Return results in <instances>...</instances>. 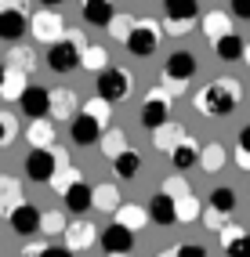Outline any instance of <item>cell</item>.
<instances>
[{"label":"cell","instance_id":"cell-1","mask_svg":"<svg viewBox=\"0 0 250 257\" xmlns=\"http://www.w3.org/2000/svg\"><path fill=\"white\" fill-rule=\"evenodd\" d=\"M239 83H232V80H218V83H210V87L203 91H196L192 98V105L196 112H203V116H228L232 109L239 105Z\"/></svg>","mask_w":250,"mask_h":257},{"label":"cell","instance_id":"cell-2","mask_svg":"<svg viewBox=\"0 0 250 257\" xmlns=\"http://www.w3.org/2000/svg\"><path fill=\"white\" fill-rule=\"evenodd\" d=\"M127 94H131V76H127V69H112V65H105V69L98 73V101L116 105V101H123Z\"/></svg>","mask_w":250,"mask_h":257},{"label":"cell","instance_id":"cell-3","mask_svg":"<svg viewBox=\"0 0 250 257\" xmlns=\"http://www.w3.org/2000/svg\"><path fill=\"white\" fill-rule=\"evenodd\" d=\"M123 47H127L135 58H149V55L160 47V29H156V22H138V26H131V33L123 37Z\"/></svg>","mask_w":250,"mask_h":257},{"label":"cell","instance_id":"cell-4","mask_svg":"<svg viewBox=\"0 0 250 257\" xmlns=\"http://www.w3.org/2000/svg\"><path fill=\"white\" fill-rule=\"evenodd\" d=\"M80 37H69V40H55L47 47V69L55 73H73L80 69Z\"/></svg>","mask_w":250,"mask_h":257},{"label":"cell","instance_id":"cell-5","mask_svg":"<svg viewBox=\"0 0 250 257\" xmlns=\"http://www.w3.org/2000/svg\"><path fill=\"white\" fill-rule=\"evenodd\" d=\"M58 170V152L51 149H29L26 156V174L33 181H51V174Z\"/></svg>","mask_w":250,"mask_h":257},{"label":"cell","instance_id":"cell-6","mask_svg":"<svg viewBox=\"0 0 250 257\" xmlns=\"http://www.w3.org/2000/svg\"><path fill=\"white\" fill-rule=\"evenodd\" d=\"M98 246H102L105 253H131V250H135V232L112 221L109 228L98 232Z\"/></svg>","mask_w":250,"mask_h":257},{"label":"cell","instance_id":"cell-7","mask_svg":"<svg viewBox=\"0 0 250 257\" xmlns=\"http://www.w3.org/2000/svg\"><path fill=\"white\" fill-rule=\"evenodd\" d=\"M19 105L29 119H44L47 116V105H51V91L40 87V83H26V91L19 94Z\"/></svg>","mask_w":250,"mask_h":257},{"label":"cell","instance_id":"cell-8","mask_svg":"<svg viewBox=\"0 0 250 257\" xmlns=\"http://www.w3.org/2000/svg\"><path fill=\"white\" fill-rule=\"evenodd\" d=\"M167 116H171V105H167V94H163V91H153V94L145 98L142 112H138L142 127H149V131H160V127L167 123Z\"/></svg>","mask_w":250,"mask_h":257},{"label":"cell","instance_id":"cell-9","mask_svg":"<svg viewBox=\"0 0 250 257\" xmlns=\"http://www.w3.org/2000/svg\"><path fill=\"white\" fill-rule=\"evenodd\" d=\"M8 225L15 235H37L40 232V210L33 203H19L11 214H8Z\"/></svg>","mask_w":250,"mask_h":257},{"label":"cell","instance_id":"cell-10","mask_svg":"<svg viewBox=\"0 0 250 257\" xmlns=\"http://www.w3.org/2000/svg\"><path fill=\"white\" fill-rule=\"evenodd\" d=\"M163 15H167V22H171V29H185L199 19V4L196 0H167Z\"/></svg>","mask_w":250,"mask_h":257},{"label":"cell","instance_id":"cell-11","mask_svg":"<svg viewBox=\"0 0 250 257\" xmlns=\"http://www.w3.org/2000/svg\"><path fill=\"white\" fill-rule=\"evenodd\" d=\"M69 138L76 142V145H94L98 138H102V123H98V119H91L87 112H76L73 119H69Z\"/></svg>","mask_w":250,"mask_h":257},{"label":"cell","instance_id":"cell-12","mask_svg":"<svg viewBox=\"0 0 250 257\" xmlns=\"http://www.w3.org/2000/svg\"><path fill=\"white\" fill-rule=\"evenodd\" d=\"M29 33V19L19 8H0V40H22Z\"/></svg>","mask_w":250,"mask_h":257},{"label":"cell","instance_id":"cell-13","mask_svg":"<svg viewBox=\"0 0 250 257\" xmlns=\"http://www.w3.org/2000/svg\"><path fill=\"white\" fill-rule=\"evenodd\" d=\"M163 73H167V80H171V83H185V80L196 76V58L189 55V51H174V55L167 58Z\"/></svg>","mask_w":250,"mask_h":257},{"label":"cell","instance_id":"cell-14","mask_svg":"<svg viewBox=\"0 0 250 257\" xmlns=\"http://www.w3.org/2000/svg\"><path fill=\"white\" fill-rule=\"evenodd\" d=\"M62 196H65V210H69V214H87L91 210V185L83 181V178L73 181Z\"/></svg>","mask_w":250,"mask_h":257},{"label":"cell","instance_id":"cell-15","mask_svg":"<svg viewBox=\"0 0 250 257\" xmlns=\"http://www.w3.org/2000/svg\"><path fill=\"white\" fill-rule=\"evenodd\" d=\"M145 217L153 221V225H160V228H171L174 221H178V217H174V199H167L163 192H160V196H153V199H149Z\"/></svg>","mask_w":250,"mask_h":257},{"label":"cell","instance_id":"cell-16","mask_svg":"<svg viewBox=\"0 0 250 257\" xmlns=\"http://www.w3.org/2000/svg\"><path fill=\"white\" fill-rule=\"evenodd\" d=\"M207 207H210V214H218V217H228V214H236V188H228V185H218V188L210 192Z\"/></svg>","mask_w":250,"mask_h":257},{"label":"cell","instance_id":"cell-17","mask_svg":"<svg viewBox=\"0 0 250 257\" xmlns=\"http://www.w3.org/2000/svg\"><path fill=\"white\" fill-rule=\"evenodd\" d=\"M80 11H83V22H91V26H112V19H116V8L109 0H87Z\"/></svg>","mask_w":250,"mask_h":257},{"label":"cell","instance_id":"cell-18","mask_svg":"<svg viewBox=\"0 0 250 257\" xmlns=\"http://www.w3.org/2000/svg\"><path fill=\"white\" fill-rule=\"evenodd\" d=\"M138 170H142V156L135 149H123L120 156L112 160V174L120 178V181H131V178H138Z\"/></svg>","mask_w":250,"mask_h":257},{"label":"cell","instance_id":"cell-19","mask_svg":"<svg viewBox=\"0 0 250 257\" xmlns=\"http://www.w3.org/2000/svg\"><path fill=\"white\" fill-rule=\"evenodd\" d=\"M33 33H37L40 40H62V19L55 11H44V15H37V19H33Z\"/></svg>","mask_w":250,"mask_h":257},{"label":"cell","instance_id":"cell-20","mask_svg":"<svg viewBox=\"0 0 250 257\" xmlns=\"http://www.w3.org/2000/svg\"><path fill=\"white\" fill-rule=\"evenodd\" d=\"M243 51H246V44L236 37V33H225L221 40H214V55H218L221 62H239Z\"/></svg>","mask_w":250,"mask_h":257},{"label":"cell","instance_id":"cell-21","mask_svg":"<svg viewBox=\"0 0 250 257\" xmlns=\"http://www.w3.org/2000/svg\"><path fill=\"white\" fill-rule=\"evenodd\" d=\"M65 239H69V250H87L94 239V225L91 221H76V225H65Z\"/></svg>","mask_w":250,"mask_h":257},{"label":"cell","instance_id":"cell-22","mask_svg":"<svg viewBox=\"0 0 250 257\" xmlns=\"http://www.w3.org/2000/svg\"><path fill=\"white\" fill-rule=\"evenodd\" d=\"M47 112H55L58 119H73L76 116V94L73 91H51V105Z\"/></svg>","mask_w":250,"mask_h":257},{"label":"cell","instance_id":"cell-23","mask_svg":"<svg viewBox=\"0 0 250 257\" xmlns=\"http://www.w3.org/2000/svg\"><path fill=\"white\" fill-rule=\"evenodd\" d=\"M145 210L138 207V203H123V207H116V225H123V228H131V232H135V228H142L145 225Z\"/></svg>","mask_w":250,"mask_h":257},{"label":"cell","instance_id":"cell-24","mask_svg":"<svg viewBox=\"0 0 250 257\" xmlns=\"http://www.w3.org/2000/svg\"><path fill=\"white\" fill-rule=\"evenodd\" d=\"M171 163H174L178 170H189V167H196V163H199V149H196L192 142H178V145L171 149Z\"/></svg>","mask_w":250,"mask_h":257},{"label":"cell","instance_id":"cell-25","mask_svg":"<svg viewBox=\"0 0 250 257\" xmlns=\"http://www.w3.org/2000/svg\"><path fill=\"white\" fill-rule=\"evenodd\" d=\"M19 203H22V199H19V181H15V178H4V181H0V217L11 214Z\"/></svg>","mask_w":250,"mask_h":257},{"label":"cell","instance_id":"cell-26","mask_svg":"<svg viewBox=\"0 0 250 257\" xmlns=\"http://www.w3.org/2000/svg\"><path fill=\"white\" fill-rule=\"evenodd\" d=\"M26 91V76L15 73V69H4V80H0V94L4 98H19Z\"/></svg>","mask_w":250,"mask_h":257},{"label":"cell","instance_id":"cell-27","mask_svg":"<svg viewBox=\"0 0 250 257\" xmlns=\"http://www.w3.org/2000/svg\"><path fill=\"white\" fill-rule=\"evenodd\" d=\"M40 232H47V235L65 232V217H62V210H40Z\"/></svg>","mask_w":250,"mask_h":257},{"label":"cell","instance_id":"cell-28","mask_svg":"<svg viewBox=\"0 0 250 257\" xmlns=\"http://www.w3.org/2000/svg\"><path fill=\"white\" fill-rule=\"evenodd\" d=\"M174 217H178V221H196V217H199V203H196L192 196L174 199Z\"/></svg>","mask_w":250,"mask_h":257},{"label":"cell","instance_id":"cell-29","mask_svg":"<svg viewBox=\"0 0 250 257\" xmlns=\"http://www.w3.org/2000/svg\"><path fill=\"white\" fill-rule=\"evenodd\" d=\"M51 142H55V131L47 127V123H33V127H29V145H33V149H47Z\"/></svg>","mask_w":250,"mask_h":257},{"label":"cell","instance_id":"cell-30","mask_svg":"<svg viewBox=\"0 0 250 257\" xmlns=\"http://www.w3.org/2000/svg\"><path fill=\"white\" fill-rule=\"evenodd\" d=\"M91 207L116 210V192H112V185H98V188H91Z\"/></svg>","mask_w":250,"mask_h":257},{"label":"cell","instance_id":"cell-31","mask_svg":"<svg viewBox=\"0 0 250 257\" xmlns=\"http://www.w3.org/2000/svg\"><path fill=\"white\" fill-rule=\"evenodd\" d=\"M98 142L105 145V156H112V160H116V156H120V152L127 149V142H123V131H109V134L102 131V138H98Z\"/></svg>","mask_w":250,"mask_h":257},{"label":"cell","instance_id":"cell-32","mask_svg":"<svg viewBox=\"0 0 250 257\" xmlns=\"http://www.w3.org/2000/svg\"><path fill=\"white\" fill-rule=\"evenodd\" d=\"M199 156H203L199 163H203L207 170H221V167H225V149H221L218 142H214V145H207L203 152H199Z\"/></svg>","mask_w":250,"mask_h":257},{"label":"cell","instance_id":"cell-33","mask_svg":"<svg viewBox=\"0 0 250 257\" xmlns=\"http://www.w3.org/2000/svg\"><path fill=\"white\" fill-rule=\"evenodd\" d=\"M203 33L214 37V40H221L228 33V19H225V15H207V19H203Z\"/></svg>","mask_w":250,"mask_h":257},{"label":"cell","instance_id":"cell-34","mask_svg":"<svg viewBox=\"0 0 250 257\" xmlns=\"http://www.w3.org/2000/svg\"><path fill=\"white\" fill-rule=\"evenodd\" d=\"M4 69H15V73H22L26 76V69H33V51H26V47H19L15 55L8 58V65Z\"/></svg>","mask_w":250,"mask_h":257},{"label":"cell","instance_id":"cell-35","mask_svg":"<svg viewBox=\"0 0 250 257\" xmlns=\"http://www.w3.org/2000/svg\"><path fill=\"white\" fill-rule=\"evenodd\" d=\"M225 257H250V235L239 232L236 239H228V243H225Z\"/></svg>","mask_w":250,"mask_h":257},{"label":"cell","instance_id":"cell-36","mask_svg":"<svg viewBox=\"0 0 250 257\" xmlns=\"http://www.w3.org/2000/svg\"><path fill=\"white\" fill-rule=\"evenodd\" d=\"M80 65H87V69H105V51H102V47L80 51Z\"/></svg>","mask_w":250,"mask_h":257},{"label":"cell","instance_id":"cell-37","mask_svg":"<svg viewBox=\"0 0 250 257\" xmlns=\"http://www.w3.org/2000/svg\"><path fill=\"white\" fill-rule=\"evenodd\" d=\"M80 112H87V116H91V119H98L102 127H105V119H109V105H105V101H98V98H91Z\"/></svg>","mask_w":250,"mask_h":257},{"label":"cell","instance_id":"cell-38","mask_svg":"<svg viewBox=\"0 0 250 257\" xmlns=\"http://www.w3.org/2000/svg\"><path fill=\"white\" fill-rule=\"evenodd\" d=\"M156 145H160V149H167V152H171V149L178 145V127H171V123H163V127L156 131Z\"/></svg>","mask_w":250,"mask_h":257},{"label":"cell","instance_id":"cell-39","mask_svg":"<svg viewBox=\"0 0 250 257\" xmlns=\"http://www.w3.org/2000/svg\"><path fill=\"white\" fill-rule=\"evenodd\" d=\"M163 196H167V199H181V196H189V188H185V181H181V178H167V181H163Z\"/></svg>","mask_w":250,"mask_h":257},{"label":"cell","instance_id":"cell-40","mask_svg":"<svg viewBox=\"0 0 250 257\" xmlns=\"http://www.w3.org/2000/svg\"><path fill=\"white\" fill-rule=\"evenodd\" d=\"M174 257H207V250L199 246V243H181V246L174 250Z\"/></svg>","mask_w":250,"mask_h":257},{"label":"cell","instance_id":"cell-41","mask_svg":"<svg viewBox=\"0 0 250 257\" xmlns=\"http://www.w3.org/2000/svg\"><path fill=\"white\" fill-rule=\"evenodd\" d=\"M11 138H15V119L0 112V145H4V142H11Z\"/></svg>","mask_w":250,"mask_h":257},{"label":"cell","instance_id":"cell-42","mask_svg":"<svg viewBox=\"0 0 250 257\" xmlns=\"http://www.w3.org/2000/svg\"><path fill=\"white\" fill-rule=\"evenodd\" d=\"M228 11L236 15V19L250 22V0H232V4H228Z\"/></svg>","mask_w":250,"mask_h":257},{"label":"cell","instance_id":"cell-43","mask_svg":"<svg viewBox=\"0 0 250 257\" xmlns=\"http://www.w3.org/2000/svg\"><path fill=\"white\" fill-rule=\"evenodd\" d=\"M40 257H73V250H69V246H58V243H55V246H44V250H40Z\"/></svg>","mask_w":250,"mask_h":257},{"label":"cell","instance_id":"cell-44","mask_svg":"<svg viewBox=\"0 0 250 257\" xmlns=\"http://www.w3.org/2000/svg\"><path fill=\"white\" fill-rule=\"evenodd\" d=\"M239 152H243V156H250V123L239 131Z\"/></svg>","mask_w":250,"mask_h":257},{"label":"cell","instance_id":"cell-45","mask_svg":"<svg viewBox=\"0 0 250 257\" xmlns=\"http://www.w3.org/2000/svg\"><path fill=\"white\" fill-rule=\"evenodd\" d=\"M239 167H246V170H250V156H239Z\"/></svg>","mask_w":250,"mask_h":257},{"label":"cell","instance_id":"cell-46","mask_svg":"<svg viewBox=\"0 0 250 257\" xmlns=\"http://www.w3.org/2000/svg\"><path fill=\"white\" fill-rule=\"evenodd\" d=\"M105 257H131V253H105Z\"/></svg>","mask_w":250,"mask_h":257},{"label":"cell","instance_id":"cell-47","mask_svg":"<svg viewBox=\"0 0 250 257\" xmlns=\"http://www.w3.org/2000/svg\"><path fill=\"white\" fill-rule=\"evenodd\" d=\"M160 257H174V250H167V253H160Z\"/></svg>","mask_w":250,"mask_h":257},{"label":"cell","instance_id":"cell-48","mask_svg":"<svg viewBox=\"0 0 250 257\" xmlns=\"http://www.w3.org/2000/svg\"><path fill=\"white\" fill-rule=\"evenodd\" d=\"M0 80H4V62H0Z\"/></svg>","mask_w":250,"mask_h":257},{"label":"cell","instance_id":"cell-49","mask_svg":"<svg viewBox=\"0 0 250 257\" xmlns=\"http://www.w3.org/2000/svg\"><path fill=\"white\" fill-rule=\"evenodd\" d=\"M243 58H250V47H246V51H243Z\"/></svg>","mask_w":250,"mask_h":257}]
</instances>
